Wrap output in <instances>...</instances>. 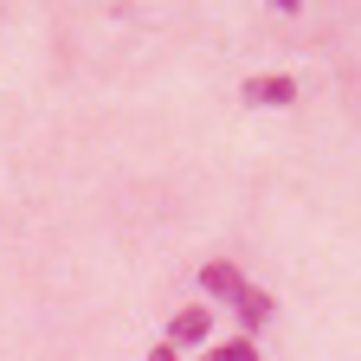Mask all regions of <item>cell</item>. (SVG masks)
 <instances>
[{"instance_id":"1","label":"cell","mask_w":361,"mask_h":361,"mask_svg":"<svg viewBox=\"0 0 361 361\" xmlns=\"http://www.w3.org/2000/svg\"><path fill=\"white\" fill-rule=\"evenodd\" d=\"M239 97L258 104V110H290V104H297V78H245Z\"/></svg>"},{"instance_id":"2","label":"cell","mask_w":361,"mask_h":361,"mask_svg":"<svg viewBox=\"0 0 361 361\" xmlns=\"http://www.w3.org/2000/svg\"><path fill=\"white\" fill-rule=\"evenodd\" d=\"M207 329H213V316H207L200 303H188V310L168 323V348H200V342H207Z\"/></svg>"},{"instance_id":"3","label":"cell","mask_w":361,"mask_h":361,"mask_svg":"<svg viewBox=\"0 0 361 361\" xmlns=\"http://www.w3.org/2000/svg\"><path fill=\"white\" fill-rule=\"evenodd\" d=\"M200 284H207V297H226V303H233V290L245 284V271L233 258H213V264H200Z\"/></svg>"},{"instance_id":"4","label":"cell","mask_w":361,"mask_h":361,"mask_svg":"<svg viewBox=\"0 0 361 361\" xmlns=\"http://www.w3.org/2000/svg\"><path fill=\"white\" fill-rule=\"evenodd\" d=\"M233 310H239L245 329H264V323H271V297H264L258 284H239V290H233Z\"/></svg>"},{"instance_id":"5","label":"cell","mask_w":361,"mask_h":361,"mask_svg":"<svg viewBox=\"0 0 361 361\" xmlns=\"http://www.w3.org/2000/svg\"><path fill=\"white\" fill-rule=\"evenodd\" d=\"M207 361H258V348H252V342L239 336V342H226V348H213Z\"/></svg>"},{"instance_id":"6","label":"cell","mask_w":361,"mask_h":361,"mask_svg":"<svg viewBox=\"0 0 361 361\" xmlns=\"http://www.w3.org/2000/svg\"><path fill=\"white\" fill-rule=\"evenodd\" d=\"M303 7V0H271V13H297Z\"/></svg>"},{"instance_id":"7","label":"cell","mask_w":361,"mask_h":361,"mask_svg":"<svg viewBox=\"0 0 361 361\" xmlns=\"http://www.w3.org/2000/svg\"><path fill=\"white\" fill-rule=\"evenodd\" d=\"M149 361H174V348H168V342H161V348H155V355H149Z\"/></svg>"}]
</instances>
